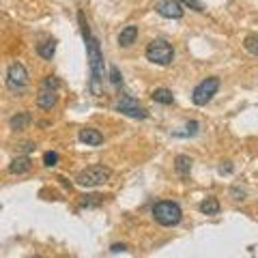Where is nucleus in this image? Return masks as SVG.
Segmentation results:
<instances>
[{
    "label": "nucleus",
    "mask_w": 258,
    "mask_h": 258,
    "mask_svg": "<svg viewBox=\"0 0 258 258\" xmlns=\"http://www.w3.org/2000/svg\"><path fill=\"white\" fill-rule=\"evenodd\" d=\"M58 101V95H56V88H45L41 86V91L37 95V106L43 108V110H52Z\"/></svg>",
    "instance_id": "9"
},
{
    "label": "nucleus",
    "mask_w": 258,
    "mask_h": 258,
    "mask_svg": "<svg viewBox=\"0 0 258 258\" xmlns=\"http://www.w3.org/2000/svg\"><path fill=\"white\" fill-rule=\"evenodd\" d=\"M200 211L205 215H217L220 213V203H217V198H207L200 203Z\"/></svg>",
    "instance_id": "17"
},
{
    "label": "nucleus",
    "mask_w": 258,
    "mask_h": 258,
    "mask_svg": "<svg viewBox=\"0 0 258 258\" xmlns=\"http://www.w3.org/2000/svg\"><path fill=\"white\" fill-rule=\"evenodd\" d=\"M110 82L114 84V86H120V84H123V76L118 74V69L114 67V64L110 67Z\"/></svg>",
    "instance_id": "20"
},
{
    "label": "nucleus",
    "mask_w": 258,
    "mask_h": 258,
    "mask_svg": "<svg viewBox=\"0 0 258 258\" xmlns=\"http://www.w3.org/2000/svg\"><path fill=\"white\" fill-rule=\"evenodd\" d=\"M217 88H220V78H207V80H203V82L194 88L191 101L196 103V106H207V103L213 99V95L217 93Z\"/></svg>",
    "instance_id": "5"
},
{
    "label": "nucleus",
    "mask_w": 258,
    "mask_h": 258,
    "mask_svg": "<svg viewBox=\"0 0 258 258\" xmlns=\"http://www.w3.org/2000/svg\"><path fill=\"white\" fill-rule=\"evenodd\" d=\"M30 125V114L28 112H18L15 116L9 118V127L15 129V132H22V129H26Z\"/></svg>",
    "instance_id": "13"
},
{
    "label": "nucleus",
    "mask_w": 258,
    "mask_h": 258,
    "mask_svg": "<svg viewBox=\"0 0 258 258\" xmlns=\"http://www.w3.org/2000/svg\"><path fill=\"white\" fill-rule=\"evenodd\" d=\"M110 174H112L110 168L97 164V166H91V168H86V170L80 172L76 176V183L80 185V187H97V185L108 183Z\"/></svg>",
    "instance_id": "4"
},
{
    "label": "nucleus",
    "mask_w": 258,
    "mask_h": 258,
    "mask_svg": "<svg viewBox=\"0 0 258 258\" xmlns=\"http://www.w3.org/2000/svg\"><path fill=\"white\" fill-rule=\"evenodd\" d=\"M196 134H198V123L196 120H189V123L185 125V132L179 136H196Z\"/></svg>",
    "instance_id": "23"
},
{
    "label": "nucleus",
    "mask_w": 258,
    "mask_h": 258,
    "mask_svg": "<svg viewBox=\"0 0 258 258\" xmlns=\"http://www.w3.org/2000/svg\"><path fill=\"white\" fill-rule=\"evenodd\" d=\"M101 203V196H82V207H97Z\"/></svg>",
    "instance_id": "22"
},
{
    "label": "nucleus",
    "mask_w": 258,
    "mask_h": 258,
    "mask_svg": "<svg viewBox=\"0 0 258 258\" xmlns=\"http://www.w3.org/2000/svg\"><path fill=\"white\" fill-rule=\"evenodd\" d=\"M114 110L120 112V114H125L129 118H147L149 116V112L144 110L138 101L134 99V97H120V99L114 103Z\"/></svg>",
    "instance_id": "7"
},
{
    "label": "nucleus",
    "mask_w": 258,
    "mask_h": 258,
    "mask_svg": "<svg viewBox=\"0 0 258 258\" xmlns=\"http://www.w3.org/2000/svg\"><path fill=\"white\" fill-rule=\"evenodd\" d=\"M153 217H155V222L166 226V228H170V226H176L181 220H183V211L181 207L172 203V200H161L153 207Z\"/></svg>",
    "instance_id": "2"
},
{
    "label": "nucleus",
    "mask_w": 258,
    "mask_h": 258,
    "mask_svg": "<svg viewBox=\"0 0 258 258\" xmlns=\"http://www.w3.org/2000/svg\"><path fill=\"white\" fill-rule=\"evenodd\" d=\"M58 153H54V151H47V153H43V164L47 166V168H54L56 164H58Z\"/></svg>",
    "instance_id": "19"
},
{
    "label": "nucleus",
    "mask_w": 258,
    "mask_h": 258,
    "mask_svg": "<svg viewBox=\"0 0 258 258\" xmlns=\"http://www.w3.org/2000/svg\"><path fill=\"white\" fill-rule=\"evenodd\" d=\"M144 54H147V60L161 64V67H166V64H170L174 60V50L166 39H153L147 45V52Z\"/></svg>",
    "instance_id": "3"
},
{
    "label": "nucleus",
    "mask_w": 258,
    "mask_h": 258,
    "mask_svg": "<svg viewBox=\"0 0 258 258\" xmlns=\"http://www.w3.org/2000/svg\"><path fill=\"white\" fill-rule=\"evenodd\" d=\"M54 52H56V41H54V39H47V41L37 45V54L41 56V58H45V60H52Z\"/></svg>",
    "instance_id": "14"
},
{
    "label": "nucleus",
    "mask_w": 258,
    "mask_h": 258,
    "mask_svg": "<svg viewBox=\"0 0 258 258\" xmlns=\"http://www.w3.org/2000/svg\"><path fill=\"white\" fill-rule=\"evenodd\" d=\"M228 172H232L230 166H222V168H220V174H228Z\"/></svg>",
    "instance_id": "27"
},
{
    "label": "nucleus",
    "mask_w": 258,
    "mask_h": 258,
    "mask_svg": "<svg viewBox=\"0 0 258 258\" xmlns=\"http://www.w3.org/2000/svg\"><path fill=\"white\" fill-rule=\"evenodd\" d=\"M30 157L26 155H22V157H15L11 164H9V172L11 174H24V172H28L30 170Z\"/></svg>",
    "instance_id": "12"
},
{
    "label": "nucleus",
    "mask_w": 258,
    "mask_h": 258,
    "mask_svg": "<svg viewBox=\"0 0 258 258\" xmlns=\"http://www.w3.org/2000/svg\"><path fill=\"white\" fill-rule=\"evenodd\" d=\"M232 196H237L235 200H243V196H245V191H239V189H232Z\"/></svg>",
    "instance_id": "26"
},
{
    "label": "nucleus",
    "mask_w": 258,
    "mask_h": 258,
    "mask_svg": "<svg viewBox=\"0 0 258 258\" xmlns=\"http://www.w3.org/2000/svg\"><path fill=\"white\" fill-rule=\"evenodd\" d=\"M41 86H45V88H58V80H56L54 76H50V78H45L43 80V84Z\"/></svg>",
    "instance_id": "24"
},
{
    "label": "nucleus",
    "mask_w": 258,
    "mask_h": 258,
    "mask_svg": "<svg viewBox=\"0 0 258 258\" xmlns=\"http://www.w3.org/2000/svg\"><path fill=\"white\" fill-rule=\"evenodd\" d=\"M245 50L249 52V54H254V56H258V35H247L245 37Z\"/></svg>",
    "instance_id": "18"
},
{
    "label": "nucleus",
    "mask_w": 258,
    "mask_h": 258,
    "mask_svg": "<svg viewBox=\"0 0 258 258\" xmlns=\"http://www.w3.org/2000/svg\"><path fill=\"white\" fill-rule=\"evenodd\" d=\"M80 24H82V35H84V41H86V56H88V64H91V91L93 95H99L101 88L99 82L103 80V56L99 50V41L91 35L88 30V24H84V15L80 13Z\"/></svg>",
    "instance_id": "1"
},
{
    "label": "nucleus",
    "mask_w": 258,
    "mask_h": 258,
    "mask_svg": "<svg viewBox=\"0 0 258 258\" xmlns=\"http://www.w3.org/2000/svg\"><path fill=\"white\" fill-rule=\"evenodd\" d=\"M110 252L112 254H118V252H127V245H118V243H114L110 247Z\"/></svg>",
    "instance_id": "25"
},
{
    "label": "nucleus",
    "mask_w": 258,
    "mask_h": 258,
    "mask_svg": "<svg viewBox=\"0 0 258 258\" xmlns=\"http://www.w3.org/2000/svg\"><path fill=\"white\" fill-rule=\"evenodd\" d=\"M183 5L181 0H161L157 5V13L166 20H181L183 18Z\"/></svg>",
    "instance_id": "8"
},
{
    "label": "nucleus",
    "mask_w": 258,
    "mask_h": 258,
    "mask_svg": "<svg viewBox=\"0 0 258 258\" xmlns=\"http://www.w3.org/2000/svg\"><path fill=\"white\" fill-rule=\"evenodd\" d=\"M153 101L170 106V103L174 101V95H172V91H168V88H155V91H153Z\"/></svg>",
    "instance_id": "15"
},
{
    "label": "nucleus",
    "mask_w": 258,
    "mask_h": 258,
    "mask_svg": "<svg viewBox=\"0 0 258 258\" xmlns=\"http://www.w3.org/2000/svg\"><path fill=\"white\" fill-rule=\"evenodd\" d=\"M78 138H80V142H84L86 147H99V144L103 142V136H101L99 132H97V129H93V127H84V129H80Z\"/></svg>",
    "instance_id": "10"
},
{
    "label": "nucleus",
    "mask_w": 258,
    "mask_h": 258,
    "mask_svg": "<svg viewBox=\"0 0 258 258\" xmlns=\"http://www.w3.org/2000/svg\"><path fill=\"white\" fill-rule=\"evenodd\" d=\"M7 86L15 93H20L28 86V71L22 62H11L9 64V69H7Z\"/></svg>",
    "instance_id": "6"
},
{
    "label": "nucleus",
    "mask_w": 258,
    "mask_h": 258,
    "mask_svg": "<svg viewBox=\"0 0 258 258\" xmlns=\"http://www.w3.org/2000/svg\"><path fill=\"white\" fill-rule=\"evenodd\" d=\"M136 39H138V26H134V24H129V26H125L123 30H120L118 35V45L120 47H129Z\"/></svg>",
    "instance_id": "11"
},
{
    "label": "nucleus",
    "mask_w": 258,
    "mask_h": 258,
    "mask_svg": "<svg viewBox=\"0 0 258 258\" xmlns=\"http://www.w3.org/2000/svg\"><path fill=\"white\" fill-rule=\"evenodd\" d=\"M181 5L183 7H189V9H194V11H205V5L200 3V0H181Z\"/></svg>",
    "instance_id": "21"
},
{
    "label": "nucleus",
    "mask_w": 258,
    "mask_h": 258,
    "mask_svg": "<svg viewBox=\"0 0 258 258\" xmlns=\"http://www.w3.org/2000/svg\"><path fill=\"white\" fill-rule=\"evenodd\" d=\"M174 168H176V172H179L181 176H187L191 172V159L187 155H179L174 159Z\"/></svg>",
    "instance_id": "16"
}]
</instances>
